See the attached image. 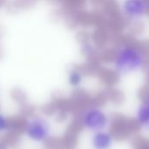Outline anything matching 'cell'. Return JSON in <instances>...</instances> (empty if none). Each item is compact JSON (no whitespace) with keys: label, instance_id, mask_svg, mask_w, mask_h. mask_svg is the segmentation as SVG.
Returning a JSON list of instances; mask_svg holds the SVG:
<instances>
[{"label":"cell","instance_id":"3957f363","mask_svg":"<svg viewBox=\"0 0 149 149\" xmlns=\"http://www.w3.org/2000/svg\"><path fill=\"white\" fill-rule=\"evenodd\" d=\"M79 122L84 129L95 133L106 130L110 125V118L102 107L93 105L81 111Z\"/></svg>","mask_w":149,"mask_h":149},{"label":"cell","instance_id":"7a4b0ae2","mask_svg":"<svg viewBox=\"0 0 149 149\" xmlns=\"http://www.w3.org/2000/svg\"><path fill=\"white\" fill-rule=\"evenodd\" d=\"M24 136L36 144H45L52 138V127L50 121L41 115H32L24 123Z\"/></svg>","mask_w":149,"mask_h":149},{"label":"cell","instance_id":"277c9868","mask_svg":"<svg viewBox=\"0 0 149 149\" xmlns=\"http://www.w3.org/2000/svg\"><path fill=\"white\" fill-rule=\"evenodd\" d=\"M120 13L129 22H139L149 12L148 0H122L120 4Z\"/></svg>","mask_w":149,"mask_h":149},{"label":"cell","instance_id":"52a82bcc","mask_svg":"<svg viewBox=\"0 0 149 149\" xmlns=\"http://www.w3.org/2000/svg\"><path fill=\"white\" fill-rule=\"evenodd\" d=\"M84 81V74L81 70L73 68L67 74V83L73 88L79 87Z\"/></svg>","mask_w":149,"mask_h":149},{"label":"cell","instance_id":"6da1fadb","mask_svg":"<svg viewBox=\"0 0 149 149\" xmlns=\"http://www.w3.org/2000/svg\"><path fill=\"white\" fill-rule=\"evenodd\" d=\"M148 56L145 50L134 43H122L113 51L110 65L115 74L129 76L144 70L147 65Z\"/></svg>","mask_w":149,"mask_h":149},{"label":"cell","instance_id":"ba28073f","mask_svg":"<svg viewBox=\"0 0 149 149\" xmlns=\"http://www.w3.org/2000/svg\"><path fill=\"white\" fill-rule=\"evenodd\" d=\"M11 128V122L10 119L3 113L0 112V134L8 133Z\"/></svg>","mask_w":149,"mask_h":149},{"label":"cell","instance_id":"8992f818","mask_svg":"<svg viewBox=\"0 0 149 149\" xmlns=\"http://www.w3.org/2000/svg\"><path fill=\"white\" fill-rule=\"evenodd\" d=\"M134 118L141 130L149 132V99L140 102L136 108Z\"/></svg>","mask_w":149,"mask_h":149},{"label":"cell","instance_id":"5b68a950","mask_svg":"<svg viewBox=\"0 0 149 149\" xmlns=\"http://www.w3.org/2000/svg\"><path fill=\"white\" fill-rule=\"evenodd\" d=\"M114 144V137L108 130H101L93 133L91 145L93 149H111Z\"/></svg>","mask_w":149,"mask_h":149}]
</instances>
